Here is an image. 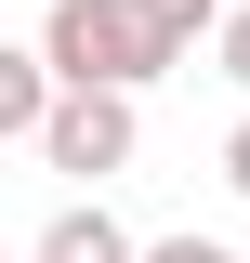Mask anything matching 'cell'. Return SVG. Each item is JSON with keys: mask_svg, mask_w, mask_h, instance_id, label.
<instances>
[{"mask_svg": "<svg viewBox=\"0 0 250 263\" xmlns=\"http://www.w3.org/2000/svg\"><path fill=\"white\" fill-rule=\"evenodd\" d=\"M40 105H53L40 53H13V40H0V145H13V132H40Z\"/></svg>", "mask_w": 250, "mask_h": 263, "instance_id": "5", "label": "cell"}, {"mask_svg": "<svg viewBox=\"0 0 250 263\" xmlns=\"http://www.w3.org/2000/svg\"><path fill=\"white\" fill-rule=\"evenodd\" d=\"M27 263H132V237H119V211H93V197H79V211H53V224H40Z\"/></svg>", "mask_w": 250, "mask_h": 263, "instance_id": "4", "label": "cell"}, {"mask_svg": "<svg viewBox=\"0 0 250 263\" xmlns=\"http://www.w3.org/2000/svg\"><path fill=\"white\" fill-rule=\"evenodd\" d=\"M132 263H237L224 237H158V250H132Z\"/></svg>", "mask_w": 250, "mask_h": 263, "instance_id": "7", "label": "cell"}, {"mask_svg": "<svg viewBox=\"0 0 250 263\" xmlns=\"http://www.w3.org/2000/svg\"><path fill=\"white\" fill-rule=\"evenodd\" d=\"M119 13H132V40H145V66H185L198 40L224 27V0H119Z\"/></svg>", "mask_w": 250, "mask_h": 263, "instance_id": "3", "label": "cell"}, {"mask_svg": "<svg viewBox=\"0 0 250 263\" xmlns=\"http://www.w3.org/2000/svg\"><path fill=\"white\" fill-rule=\"evenodd\" d=\"M211 53H224V79L250 92V13H224V27H211Z\"/></svg>", "mask_w": 250, "mask_h": 263, "instance_id": "6", "label": "cell"}, {"mask_svg": "<svg viewBox=\"0 0 250 263\" xmlns=\"http://www.w3.org/2000/svg\"><path fill=\"white\" fill-rule=\"evenodd\" d=\"M53 171H79V184H105V171H132V145H145V119H132V92H53L27 132Z\"/></svg>", "mask_w": 250, "mask_h": 263, "instance_id": "2", "label": "cell"}, {"mask_svg": "<svg viewBox=\"0 0 250 263\" xmlns=\"http://www.w3.org/2000/svg\"><path fill=\"white\" fill-rule=\"evenodd\" d=\"M224 184H237V197H250V119H237V132H224Z\"/></svg>", "mask_w": 250, "mask_h": 263, "instance_id": "8", "label": "cell"}, {"mask_svg": "<svg viewBox=\"0 0 250 263\" xmlns=\"http://www.w3.org/2000/svg\"><path fill=\"white\" fill-rule=\"evenodd\" d=\"M40 79L53 92H145L158 66H145V40H132L119 0H53L40 13Z\"/></svg>", "mask_w": 250, "mask_h": 263, "instance_id": "1", "label": "cell"}]
</instances>
